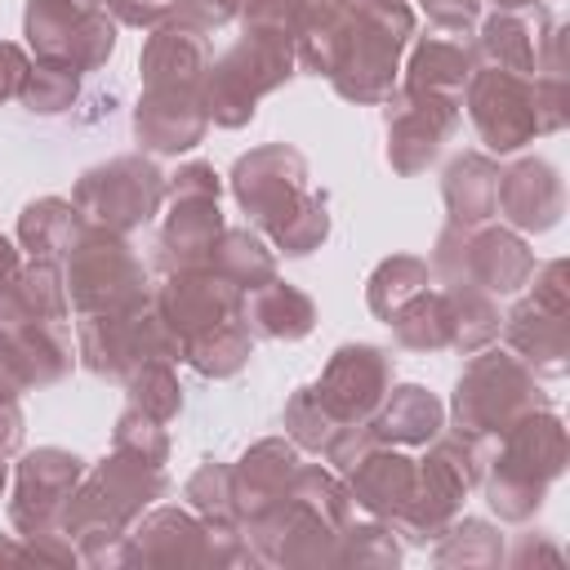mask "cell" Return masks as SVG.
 <instances>
[{"mask_svg":"<svg viewBox=\"0 0 570 570\" xmlns=\"http://www.w3.org/2000/svg\"><path fill=\"white\" fill-rule=\"evenodd\" d=\"M236 196L240 205L276 236V245L285 254H307L312 245L325 240L330 232V218H325V205L307 196L303 178V156L289 151V147H263L254 156H245L236 165Z\"/></svg>","mask_w":570,"mask_h":570,"instance_id":"obj_1","label":"cell"},{"mask_svg":"<svg viewBox=\"0 0 570 570\" xmlns=\"http://www.w3.org/2000/svg\"><path fill=\"white\" fill-rule=\"evenodd\" d=\"M27 36L40 53V67H58L71 76L94 71L116 45L111 18L98 9V0H31Z\"/></svg>","mask_w":570,"mask_h":570,"instance_id":"obj_2","label":"cell"},{"mask_svg":"<svg viewBox=\"0 0 570 570\" xmlns=\"http://www.w3.org/2000/svg\"><path fill=\"white\" fill-rule=\"evenodd\" d=\"M71 303L85 316H120L138 312L147 289H142V267L134 263L129 245H120L107 232H85L71 249Z\"/></svg>","mask_w":570,"mask_h":570,"instance_id":"obj_3","label":"cell"},{"mask_svg":"<svg viewBox=\"0 0 570 570\" xmlns=\"http://www.w3.org/2000/svg\"><path fill=\"white\" fill-rule=\"evenodd\" d=\"M160 174L156 165L138 160V156H120L102 169H89L76 187V205L85 214H94L107 232H125V227H138L156 214L160 205Z\"/></svg>","mask_w":570,"mask_h":570,"instance_id":"obj_4","label":"cell"},{"mask_svg":"<svg viewBox=\"0 0 570 570\" xmlns=\"http://www.w3.org/2000/svg\"><path fill=\"white\" fill-rule=\"evenodd\" d=\"M392 379V365L379 347H338L325 379L316 387H303L307 401L316 405V414L330 423V419H365L379 396H383V383Z\"/></svg>","mask_w":570,"mask_h":570,"instance_id":"obj_5","label":"cell"},{"mask_svg":"<svg viewBox=\"0 0 570 570\" xmlns=\"http://www.w3.org/2000/svg\"><path fill=\"white\" fill-rule=\"evenodd\" d=\"M472 120L494 151H512L539 129L534 89L517 80V71H485L472 80Z\"/></svg>","mask_w":570,"mask_h":570,"instance_id":"obj_6","label":"cell"},{"mask_svg":"<svg viewBox=\"0 0 570 570\" xmlns=\"http://www.w3.org/2000/svg\"><path fill=\"white\" fill-rule=\"evenodd\" d=\"M178 205H174V218H169V227H165V245L178 254V263L183 267H196L209 249H214V240H218V232H223V223H218V183H214V169L209 165H187L183 174H178Z\"/></svg>","mask_w":570,"mask_h":570,"instance_id":"obj_7","label":"cell"},{"mask_svg":"<svg viewBox=\"0 0 570 570\" xmlns=\"http://www.w3.org/2000/svg\"><path fill=\"white\" fill-rule=\"evenodd\" d=\"M454 129V107L445 102V94H428V89H405L401 107H392L387 120V156L401 174H414L419 165H428L436 156V147L445 142V134Z\"/></svg>","mask_w":570,"mask_h":570,"instance_id":"obj_8","label":"cell"},{"mask_svg":"<svg viewBox=\"0 0 570 570\" xmlns=\"http://www.w3.org/2000/svg\"><path fill=\"white\" fill-rule=\"evenodd\" d=\"M530 383L525 374L508 361V356H490L481 365L468 370V379H459V423H468L472 432H485V423H508L517 410L530 405Z\"/></svg>","mask_w":570,"mask_h":570,"instance_id":"obj_9","label":"cell"},{"mask_svg":"<svg viewBox=\"0 0 570 570\" xmlns=\"http://www.w3.org/2000/svg\"><path fill=\"white\" fill-rule=\"evenodd\" d=\"M138 142L151 151H187L205 134L200 89H147L134 116Z\"/></svg>","mask_w":570,"mask_h":570,"instance_id":"obj_10","label":"cell"},{"mask_svg":"<svg viewBox=\"0 0 570 570\" xmlns=\"http://www.w3.org/2000/svg\"><path fill=\"white\" fill-rule=\"evenodd\" d=\"M249 316H254V325H258L263 334H272V338H303V334L312 330V303H307L298 289L276 285V281L258 285V294H254V303H249Z\"/></svg>","mask_w":570,"mask_h":570,"instance_id":"obj_11","label":"cell"},{"mask_svg":"<svg viewBox=\"0 0 570 570\" xmlns=\"http://www.w3.org/2000/svg\"><path fill=\"white\" fill-rule=\"evenodd\" d=\"M445 200H450V209H454L459 223L485 218V209L499 200V178H494V169H490L485 160H476V156L454 160L450 174H445Z\"/></svg>","mask_w":570,"mask_h":570,"instance_id":"obj_12","label":"cell"},{"mask_svg":"<svg viewBox=\"0 0 570 570\" xmlns=\"http://www.w3.org/2000/svg\"><path fill=\"white\" fill-rule=\"evenodd\" d=\"M472 67V53L468 45H454V40H423L414 62H410V89H428V94H450L463 85Z\"/></svg>","mask_w":570,"mask_h":570,"instance_id":"obj_13","label":"cell"},{"mask_svg":"<svg viewBox=\"0 0 570 570\" xmlns=\"http://www.w3.org/2000/svg\"><path fill=\"white\" fill-rule=\"evenodd\" d=\"M22 240L36 258H49V254H62L80 240V218L67 200H40L22 214Z\"/></svg>","mask_w":570,"mask_h":570,"instance_id":"obj_14","label":"cell"},{"mask_svg":"<svg viewBox=\"0 0 570 570\" xmlns=\"http://www.w3.org/2000/svg\"><path fill=\"white\" fill-rule=\"evenodd\" d=\"M441 428V405L423 387H401L383 410V432L401 441H428Z\"/></svg>","mask_w":570,"mask_h":570,"instance_id":"obj_15","label":"cell"},{"mask_svg":"<svg viewBox=\"0 0 570 570\" xmlns=\"http://www.w3.org/2000/svg\"><path fill=\"white\" fill-rule=\"evenodd\" d=\"M218 272H223V281H232L236 289H240V285L258 289V285L272 281V258H267V249H263L249 232H227V236H223V249H218Z\"/></svg>","mask_w":570,"mask_h":570,"instance_id":"obj_16","label":"cell"},{"mask_svg":"<svg viewBox=\"0 0 570 570\" xmlns=\"http://www.w3.org/2000/svg\"><path fill=\"white\" fill-rule=\"evenodd\" d=\"M423 281H428V267H423V263H414V258H392V263H383V267L374 272V281H370V307H374L379 316H392L401 303H410V298L423 289Z\"/></svg>","mask_w":570,"mask_h":570,"instance_id":"obj_17","label":"cell"},{"mask_svg":"<svg viewBox=\"0 0 570 570\" xmlns=\"http://www.w3.org/2000/svg\"><path fill=\"white\" fill-rule=\"evenodd\" d=\"M22 98L31 111H62L76 98V76L58 71V67H36L22 80Z\"/></svg>","mask_w":570,"mask_h":570,"instance_id":"obj_18","label":"cell"},{"mask_svg":"<svg viewBox=\"0 0 570 570\" xmlns=\"http://www.w3.org/2000/svg\"><path fill=\"white\" fill-rule=\"evenodd\" d=\"M240 4H249V0H191L187 4V18H191V27H218V22H227Z\"/></svg>","mask_w":570,"mask_h":570,"instance_id":"obj_19","label":"cell"},{"mask_svg":"<svg viewBox=\"0 0 570 570\" xmlns=\"http://www.w3.org/2000/svg\"><path fill=\"white\" fill-rule=\"evenodd\" d=\"M107 4H116V13H120L125 22H138V27L147 22V27H151V22H160L178 0H107Z\"/></svg>","mask_w":570,"mask_h":570,"instance_id":"obj_20","label":"cell"},{"mask_svg":"<svg viewBox=\"0 0 570 570\" xmlns=\"http://www.w3.org/2000/svg\"><path fill=\"white\" fill-rule=\"evenodd\" d=\"M22 80H27V62L13 45H0V102L22 94Z\"/></svg>","mask_w":570,"mask_h":570,"instance_id":"obj_21","label":"cell"},{"mask_svg":"<svg viewBox=\"0 0 570 570\" xmlns=\"http://www.w3.org/2000/svg\"><path fill=\"white\" fill-rule=\"evenodd\" d=\"M423 4L441 27H468L476 13V0H423Z\"/></svg>","mask_w":570,"mask_h":570,"instance_id":"obj_22","label":"cell"},{"mask_svg":"<svg viewBox=\"0 0 570 570\" xmlns=\"http://www.w3.org/2000/svg\"><path fill=\"white\" fill-rule=\"evenodd\" d=\"M13 272H18V254H13V245L0 236V285L13 281Z\"/></svg>","mask_w":570,"mask_h":570,"instance_id":"obj_23","label":"cell"},{"mask_svg":"<svg viewBox=\"0 0 570 570\" xmlns=\"http://www.w3.org/2000/svg\"><path fill=\"white\" fill-rule=\"evenodd\" d=\"M499 4H530V0H499Z\"/></svg>","mask_w":570,"mask_h":570,"instance_id":"obj_24","label":"cell"},{"mask_svg":"<svg viewBox=\"0 0 570 570\" xmlns=\"http://www.w3.org/2000/svg\"><path fill=\"white\" fill-rule=\"evenodd\" d=\"M356 4H365V0H356Z\"/></svg>","mask_w":570,"mask_h":570,"instance_id":"obj_25","label":"cell"}]
</instances>
